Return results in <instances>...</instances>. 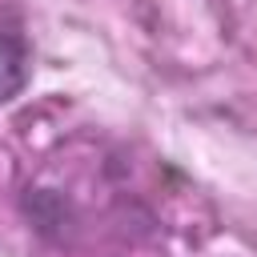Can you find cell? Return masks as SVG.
Segmentation results:
<instances>
[{
    "label": "cell",
    "instance_id": "obj_1",
    "mask_svg": "<svg viewBox=\"0 0 257 257\" xmlns=\"http://www.w3.org/2000/svg\"><path fill=\"white\" fill-rule=\"evenodd\" d=\"M28 84V40L16 28H0V104Z\"/></svg>",
    "mask_w": 257,
    "mask_h": 257
}]
</instances>
